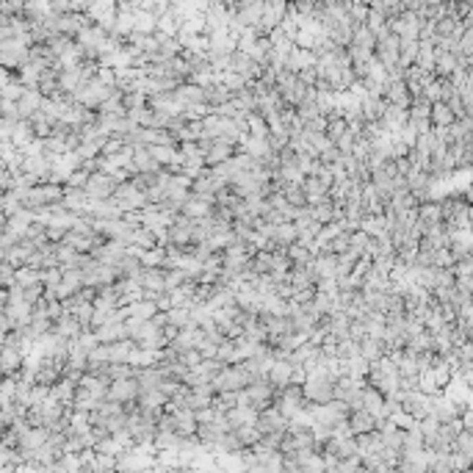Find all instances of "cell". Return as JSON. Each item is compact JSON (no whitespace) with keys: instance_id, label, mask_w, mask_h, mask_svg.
I'll return each mask as SVG.
<instances>
[{"instance_id":"d4e9b609","label":"cell","mask_w":473,"mask_h":473,"mask_svg":"<svg viewBox=\"0 0 473 473\" xmlns=\"http://www.w3.org/2000/svg\"><path fill=\"white\" fill-rule=\"evenodd\" d=\"M42 103H44V94H42L39 89H25V94L17 100V108H20L23 119H31V116L42 108Z\"/></svg>"},{"instance_id":"484cf974","label":"cell","mask_w":473,"mask_h":473,"mask_svg":"<svg viewBox=\"0 0 473 473\" xmlns=\"http://www.w3.org/2000/svg\"><path fill=\"white\" fill-rule=\"evenodd\" d=\"M84 329H86V327L78 321L75 313H64V316L55 321V332H58L61 337H70V341H75V337H78Z\"/></svg>"},{"instance_id":"44dd1931","label":"cell","mask_w":473,"mask_h":473,"mask_svg":"<svg viewBox=\"0 0 473 473\" xmlns=\"http://www.w3.org/2000/svg\"><path fill=\"white\" fill-rule=\"evenodd\" d=\"M435 416H437L443 424H448V421L462 418V407H459L457 401H451V398L446 396V390H443V393H437V401H435Z\"/></svg>"},{"instance_id":"cb8c5ba5","label":"cell","mask_w":473,"mask_h":473,"mask_svg":"<svg viewBox=\"0 0 473 473\" xmlns=\"http://www.w3.org/2000/svg\"><path fill=\"white\" fill-rule=\"evenodd\" d=\"M175 97L186 105H199V103H205V86H196L191 81H183L177 89H175Z\"/></svg>"},{"instance_id":"7bdbcfd3","label":"cell","mask_w":473,"mask_h":473,"mask_svg":"<svg viewBox=\"0 0 473 473\" xmlns=\"http://www.w3.org/2000/svg\"><path fill=\"white\" fill-rule=\"evenodd\" d=\"M454 263H457V257H454L451 246H443V249H437V252H435V266H443V268H454Z\"/></svg>"},{"instance_id":"4fadbf2b","label":"cell","mask_w":473,"mask_h":473,"mask_svg":"<svg viewBox=\"0 0 473 473\" xmlns=\"http://www.w3.org/2000/svg\"><path fill=\"white\" fill-rule=\"evenodd\" d=\"M235 153H238V144L235 142H230V139H214L211 150L205 153V161H208V166H219V164L230 161Z\"/></svg>"},{"instance_id":"8fae6325","label":"cell","mask_w":473,"mask_h":473,"mask_svg":"<svg viewBox=\"0 0 473 473\" xmlns=\"http://www.w3.org/2000/svg\"><path fill=\"white\" fill-rule=\"evenodd\" d=\"M97 260H103V263H111V266H116L119 268V263L127 257V244H122V241H114V238H108L103 246H97L94 252H92Z\"/></svg>"},{"instance_id":"2e32d148","label":"cell","mask_w":473,"mask_h":473,"mask_svg":"<svg viewBox=\"0 0 473 473\" xmlns=\"http://www.w3.org/2000/svg\"><path fill=\"white\" fill-rule=\"evenodd\" d=\"M94 332H97V337H100L103 344H114V341H125V337H130L127 318H122V321H108V324L97 327Z\"/></svg>"},{"instance_id":"1f68e13d","label":"cell","mask_w":473,"mask_h":473,"mask_svg":"<svg viewBox=\"0 0 473 473\" xmlns=\"http://www.w3.org/2000/svg\"><path fill=\"white\" fill-rule=\"evenodd\" d=\"M346 130H349V122H346V116H344L341 111H335V114H327V136H329L332 142H337V139H341Z\"/></svg>"},{"instance_id":"7c38bea8","label":"cell","mask_w":473,"mask_h":473,"mask_svg":"<svg viewBox=\"0 0 473 473\" xmlns=\"http://www.w3.org/2000/svg\"><path fill=\"white\" fill-rule=\"evenodd\" d=\"M214 205H216L214 199L199 196V194H191V196L186 199V205L180 208V214H186V216H191V219H208V216L214 214Z\"/></svg>"},{"instance_id":"d6986e66","label":"cell","mask_w":473,"mask_h":473,"mask_svg":"<svg viewBox=\"0 0 473 473\" xmlns=\"http://www.w3.org/2000/svg\"><path fill=\"white\" fill-rule=\"evenodd\" d=\"M47 440H50V429H47V426H28L25 432H20V446H17V448L36 451V448H42Z\"/></svg>"},{"instance_id":"60d3db41","label":"cell","mask_w":473,"mask_h":473,"mask_svg":"<svg viewBox=\"0 0 473 473\" xmlns=\"http://www.w3.org/2000/svg\"><path fill=\"white\" fill-rule=\"evenodd\" d=\"M89 177H92V169H86V166H81V169H75V172L70 175V180H66L64 186H73V188H86V183H89Z\"/></svg>"},{"instance_id":"8992f818","label":"cell","mask_w":473,"mask_h":473,"mask_svg":"<svg viewBox=\"0 0 473 473\" xmlns=\"http://www.w3.org/2000/svg\"><path fill=\"white\" fill-rule=\"evenodd\" d=\"M61 205L66 211H73L75 216H89L92 211V196L86 194V188H73V186H66V194H64V202Z\"/></svg>"},{"instance_id":"ee69618b","label":"cell","mask_w":473,"mask_h":473,"mask_svg":"<svg viewBox=\"0 0 473 473\" xmlns=\"http://www.w3.org/2000/svg\"><path fill=\"white\" fill-rule=\"evenodd\" d=\"M462 426L473 432V407H465V410H462Z\"/></svg>"},{"instance_id":"ba28073f","label":"cell","mask_w":473,"mask_h":473,"mask_svg":"<svg viewBox=\"0 0 473 473\" xmlns=\"http://www.w3.org/2000/svg\"><path fill=\"white\" fill-rule=\"evenodd\" d=\"M142 285H144V296L147 299H155L158 294H164L166 291V268L147 266L144 268V277H142Z\"/></svg>"},{"instance_id":"d6a6232c","label":"cell","mask_w":473,"mask_h":473,"mask_svg":"<svg viewBox=\"0 0 473 473\" xmlns=\"http://www.w3.org/2000/svg\"><path fill=\"white\" fill-rule=\"evenodd\" d=\"M246 125H249V136H257V139H268V133H272V127H268V119L260 111H252L246 116Z\"/></svg>"},{"instance_id":"f1b7e54d","label":"cell","mask_w":473,"mask_h":473,"mask_svg":"<svg viewBox=\"0 0 473 473\" xmlns=\"http://www.w3.org/2000/svg\"><path fill=\"white\" fill-rule=\"evenodd\" d=\"M230 100H233V89H227L222 81L205 86V103H208L211 108H219V105H225V103H230Z\"/></svg>"},{"instance_id":"9c48e42d","label":"cell","mask_w":473,"mask_h":473,"mask_svg":"<svg viewBox=\"0 0 473 473\" xmlns=\"http://www.w3.org/2000/svg\"><path fill=\"white\" fill-rule=\"evenodd\" d=\"M89 216L94 219H122L125 216V208L119 205V199L116 196H105V199H92V211Z\"/></svg>"},{"instance_id":"836d02e7","label":"cell","mask_w":473,"mask_h":473,"mask_svg":"<svg viewBox=\"0 0 473 473\" xmlns=\"http://www.w3.org/2000/svg\"><path fill=\"white\" fill-rule=\"evenodd\" d=\"M136 31H142V34H155V31H158V14L139 6V9H136Z\"/></svg>"},{"instance_id":"4dcf8cb0","label":"cell","mask_w":473,"mask_h":473,"mask_svg":"<svg viewBox=\"0 0 473 473\" xmlns=\"http://www.w3.org/2000/svg\"><path fill=\"white\" fill-rule=\"evenodd\" d=\"M34 139H39L36 133H34V125H31L28 119H20V122H17V127H14V133H12V142H14L20 150H25V147H28Z\"/></svg>"},{"instance_id":"d590c367","label":"cell","mask_w":473,"mask_h":473,"mask_svg":"<svg viewBox=\"0 0 473 473\" xmlns=\"http://www.w3.org/2000/svg\"><path fill=\"white\" fill-rule=\"evenodd\" d=\"M357 355H360V337H352V335L337 337V357L349 360V357H357Z\"/></svg>"},{"instance_id":"6da1fadb","label":"cell","mask_w":473,"mask_h":473,"mask_svg":"<svg viewBox=\"0 0 473 473\" xmlns=\"http://www.w3.org/2000/svg\"><path fill=\"white\" fill-rule=\"evenodd\" d=\"M440 205H443V216L448 227H470L473 202H468L465 194H448L440 199Z\"/></svg>"},{"instance_id":"4316f807","label":"cell","mask_w":473,"mask_h":473,"mask_svg":"<svg viewBox=\"0 0 473 473\" xmlns=\"http://www.w3.org/2000/svg\"><path fill=\"white\" fill-rule=\"evenodd\" d=\"M272 241H274L277 246H291V244L299 241V227H296L294 222L274 225V230H272Z\"/></svg>"},{"instance_id":"30bf717a","label":"cell","mask_w":473,"mask_h":473,"mask_svg":"<svg viewBox=\"0 0 473 473\" xmlns=\"http://www.w3.org/2000/svg\"><path fill=\"white\" fill-rule=\"evenodd\" d=\"M446 396L451 398V401H457L459 407L465 410V407H470V398H473V385L465 379V376H454L448 385H446Z\"/></svg>"},{"instance_id":"ab89813d","label":"cell","mask_w":473,"mask_h":473,"mask_svg":"<svg viewBox=\"0 0 473 473\" xmlns=\"http://www.w3.org/2000/svg\"><path fill=\"white\" fill-rule=\"evenodd\" d=\"M352 233H355V230H344L341 235H335V238H332V244H329L327 249H332V252H337V255L346 252V249L352 246Z\"/></svg>"},{"instance_id":"9a60e30c","label":"cell","mask_w":473,"mask_h":473,"mask_svg":"<svg viewBox=\"0 0 473 473\" xmlns=\"http://www.w3.org/2000/svg\"><path fill=\"white\" fill-rule=\"evenodd\" d=\"M161 313V307H158V302L155 299H139V302H130V305H125V316L127 318H139V321H147V318H155Z\"/></svg>"},{"instance_id":"f546056e","label":"cell","mask_w":473,"mask_h":473,"mask_svg":"<svg viewBox=\"0 0 473 473\" xmlns=\"http://www.w3.org/2000/svg\"><path fill=\"white\" fill-rule=\"evenodd\" d=\"M130 244H133V246H139V249H153V246H158V244H161V238L155 235V230H150V227L139 225L136 230H133Z\"/></svg>"},{"instance_id":"7a4b0ae2","label":"cell","mask_w":473,"mask_h":473,"mask_svg":"<svg viewBox=\"0 0 473 473\" xmlns=\"http://www.w3.org/2000/svg\"><path fill=\"white\" fill-rule=\"evenodd\" d=\"M114 196L119 199V205L125 208V211H142V208H147L150 202H147V194H144V188H139L133 180H125V183H119L116 186V191H114Z\"/></svg>"},{"instance_id":"3957f363","label":"cell","mask_w":473,"mask_h":473,"mask_svg":"<svg viewBox=\"0 0 473 473\" xmlns=\"http://www.w3.org/2000/svg\"><path fill=\"white\" fill-rule=\"evenodd\" d=\"M382 97H385L387 103H396V105H404V108H410V103H413V92H410L407 81H404L401 75H390V78H387Z\"/></svg>"},{"instance_id":"52a82bcc","label":"cell","mask_w":473,"mask_h":473,"mask_svg":"<svg viewBox=\"0 0 473 473\" xmlns=\"http://www.w3.org/2000/svg\"><path fill=\"white\" fill-rule=\"evenodd\" d=\"M36 249H39V246H36L31 238H25V235H23L20 241H14L12 246L0 249V252H3V260H12V263L20 268V266H28V260H31V255H34Z\"/></svg>"},{"instance_id":"74e56055","label":"cell","mask_w":473,"mask_h":473,"mask_svg":"<svg viewBox=\"0 0 473 473\" xmlns=\"http://www.w3.org/2000/svg\"><path fill=\"white\" fill-rule=\"evenodd\" d=\"M142 260H144V266H158V268H164V266H166V246L158 244V246H153V249H144V252H142Z\"/></svg>"},{"instance_id":"ffe728a7","label":"cell","mask_w":473,"mask_h":473,"mask_svg":"<svg viewBox=\"0 0 473 473\" xmlns=\"http://www.w3.org/2000/svg\"><path fill=\"white\" fill-rule=\"evenodd\" d=\"M385 125L390 133H398L404 125L410 122V108H404V105H396V103H387L385 105V114H382Z\"/></svg>"},{"instance_id":"7402d4cb","label":"cell","mask_w":473,"mask_h":473,"mask_svg":"<svg viewBox=\"0 0 473 473\" xmlns=\"http://www.w3.org/2000/svg\"><path fill=\"white\" fill-rule=\"evenodd\" d=\"M0 368H3V376H9V374H20V371L25 368V355H23L17 346H3Z\"/></svg>"},{"instance_id":"277c9868","label":"cell","mask_w":473,"mask_h":473,"mask_svg":"<svg viewBox=\"0 0 473 473\" xmlns=\"http://www.w3.org/2000/svg\"><path fill=\"white\" fill-rule=\"evenodd\" d=\"M116 186H119V180L114 175H108V172H92L89 183H86V194L92 199H105V196H114Z\"/></svg>"},{"instance_id":"b9f144b4","label":"cell","mask_w":473,"mask_h":473,"mask_svg":"<svg viewBox=\"0 0 473 473\" xmlns=\"http://www.w3.org/2000/svg\"><path fill=\"white\" fill-rule=\"evenodd\" d=\"M335 144H337V150H341L344 155H352V153H355V147H357V133L346 130V133H344V136H341V139H337Z\"/></svg>"},{"instance_id":"8d00e7d4","label":"cell","mask_w":473,"mask_h":473,"mask_svg":"<svg viewBox=\"0 0 473 473\" xmlns=\"http://www.w3.org/2000/svg\"><path fill=\"white\" fill-rule=\"evenodd\" d=\"M283 194H285V199L291 202V205H296V208L310 205V202H307V194H305V188H302V183H285V186H283Z\"/></svg>"},{"instance_id":"e575fe53","label":"cell","mask_w":473,"mask_h":473,"mask_svg":"<svg viewBox=\"0 0 473 473\" xmlns=\"http://www.w3.org/2000/svg\"><path fill=\"white\" fill-rule=\"evenodd\" d=\"M454 119H457V114L451 111V105H448L446 100H440V103H435V105H432V125L448 127Z\"/></svg>"},{"instance_id":"83f0119b","label":"cell","mask_w":473,"mask_h":473,"mask_svg":"<svg viewBox=\"0 0 473 473\" xmlns=\"http://www.w3.org/2000/svg\"><path fill=\"white\" fill-rule=\"evenodd\" d=\"M78 385H81V382H75L73 376L64 374V376L53 385V396H55L58 401H64V404H73V401H75V393H78Z\"/></svg>"},{"instance_id":"e0dca14e","label":"cell","mask_w":473,"mask_h":473,"mask_svg":"<svg viewBox=\"0 0 473 473\" xmlns=\"http://www.w3.org/2000/svg\"><path fill=\"white\" fill-rule=\"evenodd\" d=\"M360 355L368 360V363H376L387 355V344H385V337H376V335H366L360 337Z\"/></svg>"},{"instance_id":"f35d334b","label":"cell","mask_w":473,"mask_h":473,"mask_svg":"<svg viewBox=\"0 0 473 473\" xmlns=\"http://www.w3.org/2000/svg\"><path fill=\"white\" fill-rule=\"evenodd\" d=\"M136 366H130V363H111L108 366V379H130V376H136Z\"/></svg>"},{"instance_id":"5bb4252c","label":"cell","mask_w":473,"mask_h":473,"mask_svg":"<svg viewBox=\"0 0 473 473\" xmlns=\"http://www.w3.org/2000/svg\"><path fill=\"white\" fill-rule=\"evenodd\" d=\"M302 188H305V194H307V202H310V205H318V202L332 199V186H327V183H324L321 177H316V175H307L305 183H302Z\"/></svg>"},{"instance_id":"5b68a950","label":"cell","mask_w":473,"mask_h":473,"mask_svg":"<svg viewBox=\"0 0 473 473\" xmlns=\"http://www.w3.org/2000/svg\"><path fill=\"white\" fill-rule=\"evenodd\" d=\"M139 396H142V385H139L136 376H130V379H114L111 387H108V398L122 401V404L136 401Z\"/></svg>"},{"instance_id":"603a6c76","label":"cell","mask_w":473,"mask_h":473,"mask_svg":"<svg viewBox=\"0 0 473 473\" xmlns=\"http://www.w3.org/2000/svg\"><path fill=\"white\" fill-rule=\"evenodd\" d=\"M349 424H352V432L360 437V435L374 432L379 421H376V416L368 413V410H352V413H349Z\"/></svg>"},{"instance_id":"ac0fdd59","label":"cell","mask_w":473,"mask_h":473,"mask_svg":"<svg viewBox=\"0 0 473 473\" xmlns=\"http://www.w3.org/2000/svg\"><path fill=\"white\" fill-rule=\"evenodd\" d=\"M268 382H272L277 390L288 387L294 382V363L291 360H274V366L268 368Z\"/></svg>"}]
</instances>
